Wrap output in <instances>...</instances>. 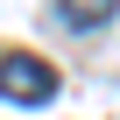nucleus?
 <instances>
[{"label":"nucleus","mask_w":120,"mask_h":120,"mask_svg":"<svg viewBox=\"0 0 120 120\" xmlns=\"http://www.w3.org/2000/svg\"><path fill=\"white\" fill-rule=\"evenodd\" d=\"M49 92H56V71L42 64V56H21V49L0 56V99H14V106H42Z\"/></svg>","instance_id":"nucleus-1"},{"label":"nucleus","mask_w":120,"mask_h":120,"mask_svg":"<svg viewBox=\"0 0 120 120\" xmlns=\"http://www.w3.org/2000/svg\"><path fill=\"white\" fill-rule=\"evenodd\" d=\"M56 7H64V21H71V28H99V21L113 14V0H56Z\"/></svg>","instance_id":"nucleus-2"}]
</instances>
